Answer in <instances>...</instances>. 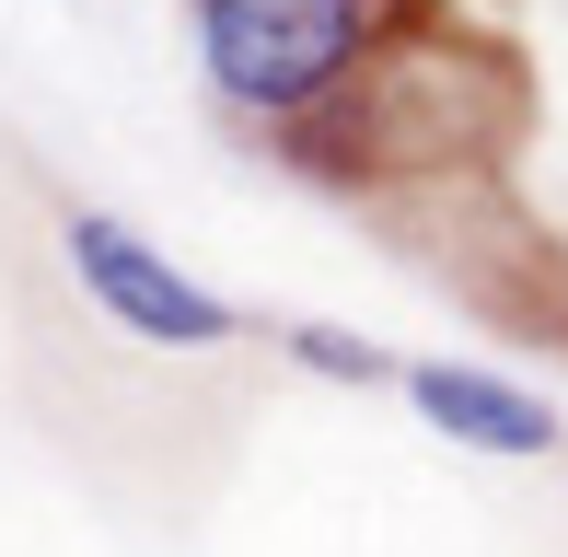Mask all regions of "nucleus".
<instances>
[{"label": "nucleus", "instance_id": "1", "mask_svg": "<svg viewBox=\"0 0 568 557\" xmlns=\"http://www.w3.org/2000/svg\"><path fill=\"white\" fill-rule=\"evenodd\" d=\"M395 36V0H186L197 82L232 129L278 140L302 163L372 105V59Z\"/></svg>", "mask_w": 568, "mask_h": 557}, {"label": "nucleus", "instance_id": "2", "mask_svg": "<svg viewBox=\"0 0 568 557\" xmlns=\"http://www.w3.org/2000/svg\"><path fill=\"white\" fill-rule=\"evenodd\" d=\"M59 267H70V291H82L116 337H140V348H232V337H255L244 302L210 291L186 256H163L128 210L70 198V210H59Z\"/></svg>", "mask_w": 568, "mask_h": 557}, {"label": "nucleus", "instance_id": "3", "mask_svg": "<svg viewBox=\"0 0 568 557\" xmlns=\"http://www.w3.org/2000/svg\"><path fill=\"white\" fill-rule=\"evenodd\" d=\"M395 395H406L429 429H442V442L499 453V465H534V453H557V442H568L546 395L510 384V372H487V361H406V372H395Z\"/></svg>", "mask_w": 568, "mask_h": 557}, {"label": "nucleus", "instance_id": "4", "mask_svg": "<svg viewBox=\"0 0 568 557\" xmlns=\"http://www.w3.org/2000/svg\"><path fill=\"white\" fill-rule=\"evenodd\" d=\"M267 337H278V361L314 372V384H395V372H406L383 337H359V325H325V314H291V325H267Z\"/></svg>", "mask_w": 568, "mask_h": 557}]
</instances>
